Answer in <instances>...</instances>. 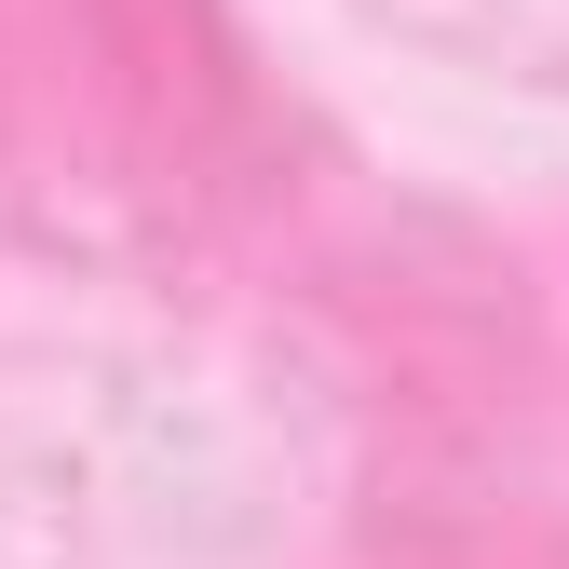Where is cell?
Returning <instances> with one entry per match:
<instances>
[{
    "label": "cell",
    "instance_id": "6da1fadb",
    "mask_svg": "<svg viewBox=\"0 0 569 569\" xmlns=\"http://www.w3.org/2000/svg\"><path fill=\"white\" fill-rule=\"evenodd\" d=\"M380 28H420L461 68H502V82L569 96V0H380Z\"/></svg>",
    "mask_w": 569,
    "mask_h": 569
}]
</instances>
